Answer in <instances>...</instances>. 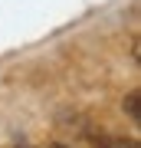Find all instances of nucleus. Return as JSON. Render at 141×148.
I'll list each match as a JSON object with an SVG mask.
<instances>
[{
	"instance_id": "obj_1",
	"label": "nucleus",
	"mask_w": 141,
	"mask_h": 148,
	"mask_svg": "<svg viewBox=\"0 0 141 148\" xmlns=\"http://www.w3.org/2000/svg\"><path fill=\"white\" fill-rule=\"evenodd\" d=\"M125 109H128L131 122H138V119H141V112H138V89H131V92H128V99H125Z\"/></svg>"
},
{
	"instance_id": "obj_2",
	"label": "nucleus",
	"mask_w": 141,
	"mask_h": 148,
	"mask_svg": "<svg viewBox=\"0 0 141 148\" xmlns=\"http://www.w3.org/2000/svg\"><path fill=\"white\" fill-rule=\"evenodd\" d=\"M99 148H138L135 142H125V138H105Z\"/></svg>"
},
{
	"instance_id": "obj_3",
	"label": "nucleus",
	"mask_w": 141,
	"mask_h": 148,
	"mask_svg": "<svg viewBox=\"0 0 141 148\" xmlns=\"http://www.w3.org/2000/svg\"><path fill=\"white\" fill-rule=\"evenodd\" d=\"M52 148H66V145H52Z\"/></svg>"
},
{
	"instance_id": "obj_4",
	"label": "nucleus",
	"mask_w": 141,
	"mask_h": 148,
	"mask_svg": "<svg viewBox=\"0 0 141 148\" xmlns=\"http://www.w3.org/2000/svg\"><path fill=\"white\" fill-rule=\"evenodd\" d=\"M16 148H26V145H16Z\"/></svg>"
}]
</instances>
